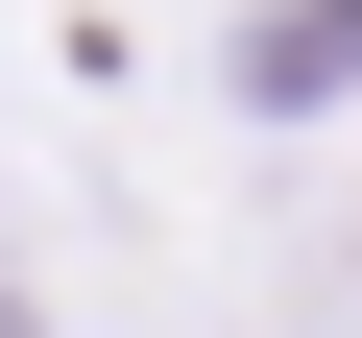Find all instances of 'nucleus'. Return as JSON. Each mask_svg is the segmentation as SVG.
Masks as SVG:
<instances>
[{
  "label": "nucleus",
  "instance_id": "obj_1",
  "mask_svg": "<svg viewBox=\"0 0 362 338\" xmlns=\"http://www.w3.org/2000/svg\"><path fill=\"white\" fill-rule=\"evenodd\" d=\"M362 73V0H266V25H242V97L290 121V97H338Z\"/></svg>",
  "mask_w": 362,
  "mask_h": 338
},
{
  "label": "nucleus",
  "instance_id": "obj_2",
  "mask_svg": "<svg viewBox=\"0 0 362 338\" xmlns=\"http://www.w3.org/2000/svg\"><path fill=\"white\" fill-rule=\"evenodd\" d=\"M0 338H49V314H25V290H0Z\"/></svg>",
  "mask_w": 362,
  "mask_h": 338
}]
</instances>
